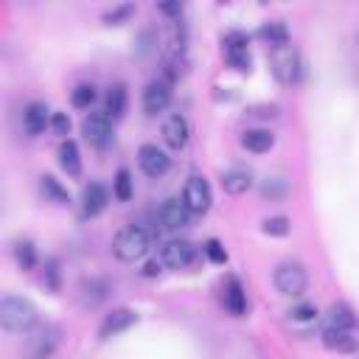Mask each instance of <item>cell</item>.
Instances as JSON below:
<instances>
[{"instance_id": "cell-35", "label": "cell", "mask_w": 359, "mask_h": 359, "mask_svg": "<svg viewBox=\"0 0 359 359\" xmlns=\"http://www.w3.org/2000/svg\"><path fill=\"white\" fill-rule=\"evenodd\" d=\"M50 126H53V132H56V135H67V132H70V118H67L65 112H53Z\"/></svg>"}, {"instance_id": "cell-3", "label": "cell", "mask_w": 359, "mask_h": 359, "mask_svg": "<svg viewBox=\"0 0 359 359\" xmlns=\"http://www.w3.org/2000/svg\"><path fill=\"white\" fill-rule=\"evenodd\" d=\"M272 280H275V289H278L280 294H286V297H297V294H303L306 286H309V275H306L303 264H297V261H283V264H278Z\"/></svg>"}, {"instance_id": "cell-20", "label": "cell", "mask_w": 359, "mask_h": 359, "mask_svg": "<svg viewBox=\"0 0 359 359\" xmlns=\"http://www.w3.org/2000/svg\"><path fill=\"white\" fill-rule=\"evenodd\" d=\"M241 146L247 151H252V154H264V151H269L275 146V135L269 129H247L241 135Z\"/></svg>"}, {"instance_id": "cell-25", "label": "cell", "mask_w": 359, "mask_h": 359, "mask_svg": "<svg viewBox=\"0 0 359 359\" xmlns=\"http://www.w3.org/2000/svg\"><path fill=\"white\" fill-rule=\"evenodd\" d=\"M258 36H261L272 50H275V48L289 45V28H286L283 22H266V25H261Z\"/></svg>"}, {"instance_id": "cell-21", "label": "cell", "mask_w": 359, "mask_h": 359, "mask_svg": "<svg viewBox=\"0 0 359 359\" xmlns=\"http://www.w3.org/2000/svg\"><path fill=\"white\" fill-rule=\"evenodd\" d=\"M224 309L233 317H241L247 311V294H244V289H241V283L236 278H230L227 286H224Z\"/></svg>"}, {"instance_id": "cell-15", "label": "cell", "mask_w": 359, "mask_h": 359, "mask_svg": "<svg viewBox=\"0 0 359 359\" xmlns=\"http://www.w3.org/2000/svg\"><path fill=\"white\" fill-rule=\"evenodd\" d=\"M50 112H48V107L42 104V101H31L28 107H25V112H22V126H25V132L31 135V137H36V135H42L48 126H50Z\"/></svg>"}, {"instance_id": "cell-8", "label": "cell", "mask_w": 359, "mask_h": 359, "mask_svg": "<svg viewBox=\"0 0 359 359\" xmlns=\"http://www.w3.org/2000/svg\"><path fill=\"white\" fill-rule=\"evenodd\" d=\"M171 101V81L168 79H154L143 90V112L146 115H160Z\"/></svg>"}, {"instance_id": "cell-22", "label": "cell", "mask_w": 359, "mask_h": 359, "mask_svg": "<svg viewBox=\"0 0 359 359\" xmlns=\"http://www.w3.org/2000/svg\"><path fill=\"white\" fill-rule=\"evenodd\" d=\"M59 165H62L70 177H76V174L81 171V157H79V146H76V140L65 137V140L59 143Z\"/></svg>"}, {"instance_id": "cell-18", "label": "cell", "mask_w": 359, "mask_h": 359, "mask_svg": "<svg viewBox=\"0 0 359 359\" xmlns=\"http://www.w3.org/2000/svg\"><path fill=\"white\" fill-rule=\"evenodd\" d=\"M320 339L328 351H337V353L356 351V337H353V331H345V328H325Z\"/></svg>"}, {"instance_id": "cell-32", "label": "cell", "mask_w": 359, "mask_h": 359, "mask_svg": "<svg viewBox=\"0 0 359 359\" xmlns=\"http://www.w3.org/2000/svg\"><path fill=\"white\" fill-rule=\"evenodd\" d=\"M135 14V6L132 3H123V6H115V8H109L107 14H104V20L109 22V25H121L123 20H129Z\"/></svg>"}, {"instance_id": "cell-34", "label": "cell", "mask_w": 359, "mask_h": 359, "mask_svg": "<svg viewBox=\"0 0 359 359\" xmlns=\"http://www.w3.org/2000/svg\"><path fill=\"white\" fill-rule=\"evenodd\" d=\"M205 252H208V258H210L213 264H224V261H227V252H224V247H222L216 238H210V241L205 244Z\"/></svg>"}, {"instance_id": "cell-19", "label": "cell", "mask_w": 359, "mask_h": 359, "mask_svg": "<svg viewBox=\"0 0 359 359\" xmlns=\"http://www.w3.org/2000/svg\"><path fill=\"white\" fill-rule=\"evenodd\" d=\"M356 325V314L348 303H334L328 306L325 311V328H345V331H353Z\"/></svg>"}, {"instance_id": "cell-13", "label": "cell", "mask_w": 359, "mask_h": 359, "mask_svg": "<svg viewBox=\"0 0 359 359\" xmlns=\"http://www.w3.org/2000/svg\"><path fill=\"white\" fill-rule=\"evenodd\" d=\"M135 323H137V314H135L132 309H115V311H109V314L101 320V325H98V337H101V339L118 337L121 331H126V328L135 325Z\"/></svg>"}, {"instance_id": "cell-12", "label": "cell", "mask_w": 359, "mask_h": 359, "mask_svg": "<svg viewBox=\"0 0 359 359\" xmlns=\"http://www.w3.org/2000/svg\"><path fill=\"white\" fill-rule=\"evenodd\" d=\"M137 165L146 177H163L168 171V154L163 149H157L154 143H143L140 151H137Z\"/></svg>"}, {"instance_id": "cell-36", "label": "cell", "mask_w": 359, "mask_h": 359, "mask_svg": "<svg viewBox=\"0 0 359 359\" xmlns=\"http://www.w3.org/2000/svg\"><path fill=\"white\" fill-rule=\"evenodd\" d=\"M157 8H160L163 14H168V17H177V20H180V14H182V6H180V3H160Z\"/></svg>"}, {"instance_id": "cell-14", "label": "cell", "mask_w": 359, "mask_h": 359, "mask_svg": "<svg viewBox=\"0 0 359 359\" xmlns=\"http://www.w3.org/2000/svg\"><path fill=\"white\" fill-rule=\"evenodd\" d=\"M188 135H191V126H188L185 115L174 112V115L165 118V123H163V140H165L168 149H182L188 143Z\"/></svg>"}, {"instance_id": "cell-16", "label": "cell", "mask_w": 359, "mask_h": 359, "mask_svg": "<svg viewBox=\"0 0 359 359\" xmlns=\"http://www.w3.org/2000/svg\"><path fill=\"white\" fill-rule=\"evenodd\" d=\"M109 202V194L101 182H90L84 191H81V213L84 216H98Z\"/></svg>"}, {"instance_id": "cell-28", "label": "cell", "mask_w": 359, "mask_h": 359, "mask_svg": "<svg viewBox=\"0 0 359 359\" xmlns=\"http://www.w3.org/2000/svg\"><path fill=\"white\" fill-rule=\"evenodd\" d=\"M112 196L121 199V202L132 199V174H129L126 168H121V171L115 174V180H112Z\"/></svg>"}, {"instance_id": "cell-33", "label": "cell", "mask_w": 359, "mask_h": 359, "mask_svg": "<svg viewBox=\"0 0 359 359\" xmlns=\"http://www.w3.org/2000/svg\"><path fill=\"white\" fill-rule=\"evenodd\" d=\"M264 233L266 236H286L289 233V219L286 216H269L264 222Z\"/></svg>"}, {"instance_id": "cell-17", "label": "cell", "mask_w": 359, "mask_h": 359, "mask_svg": "<svg viewBox=\"0 0 359 359\" xmlns=\"http://www.w3.org/2000/svg\"><path fill=\"white\" fill-rule=\"evenodd\" d=\"M289 325L297 331V334H309L314 325H317V320H320V311L311 306V303H297L294 309H289Z\"/></svg>"}, {"instance_id": "cell-5", "label": "cell", "mask_w": 359, "mask_h": 359, "mask_svg": "<svg viewBox=\"0 0 359 359\" xmlns=\"http://www.w3.org/2000/svg\"><path fill=\"white\" fill-rule=\"evenodd\" d=\"M81 132H84V137H87L90 146L104 149L112 140V118L107 112H90L81 121Z\"/></svg>"}, {"instance_id": "cell-29", "label": "cell", "mask_w": 359, "mask_h": 359, "mask_svg": "<svg viewBox=\"0 0 359 359\" xmlns=\"http://www.w3.org/2000/svg\"><path fill=\"white\" fill-rule=\"evenodd\" d=\"M14 258L20 264V269H34L36 266V250L31 241H17L14 244Z\"/></svg>"}, {"instance_id": "cell-2", "label": "cell", "mask_w": 359, "mask_h": 359, "mask_svg": "<svg viewBox=\"0 0 359 359\" xmlns=\"http://www.w3.org/2000/svg\"><path fill=\"white\" fill-rule=\"evenodd\" d=\"M0 323L6 331H14V334H22L28 328H34L36 323V309L31 300L25 297H14V294H6L0 300Z\"/></svg>"}, {"instance_id": "cell-23", "label": "cell", "mask_w": 359, "mask_h": 359, "mask_svg": "<svg viewBox=\"0 0 359 359\" xmlns=\"http://www.w3.org/2000/svg\"><path fill=\"white\" fill-rule=\"evenodd\" d=\"M104 112H107L112 121H118V118L126 112V87H123V84H112V87L107 90Z\"/></svg>"}, {"instance_id": "cell-24", "label": "cell", "mask_w": 359, "mask_h": 359, "mask_svg": "<svg viewBox=\"0 0 359 359\" xmlns=\"http://www.w3.org/2000/svg\"><path fill=\"white\" fill-rule=\"evenodd\" d=\"M250 185H252V177H250V171H244V168H230V171L222 174V188H224L227 194H233V196L244 194Z\"/></svg>"}, {"instance_id": "cell-27", "label": "cell", "mask_w": 359, "mask_h": 359, "mask_svg": "<svg viewBox=\"0 0 359 359\" xmlns=\"http://www.w3.org/2000/svg\"><path fill=\"white\" fill-rule=\"evenodd\" d=\"M286 191H289V188H286V180H280V177H266V180L261 182V196L269 199V202L283 199Z\"/></svg>"}, {"instance_id": "cell-6", "label": "cell", "mask_w": 359, "mask_h": 359, "mask_svg": "<svg viewBox=\"0 0 359 359\" xmlns=\"http://www.w3.org/2000/svg\"><path fill=\"white\" fill-rule=\"evenodd\" d=\"M188 222H191V210H188L185 202H180V199H165V202L157 208V224H160V230H165V233L182 230V227H188Z\"/></svg>"}, {"instance_id": "cell-11", "label": "cell", "mask_w": 359, "mask_h": 359, "mask_svg": "<svg viewBox=\"0 0 359 359\" xmlns=\"http://www.w3.org/2000/svg\"><path fill=\"white\" fill-rule=\"evenodd\" d=\"M250 39L241 34V31H230L224 36V59L230 67L236 70H247L250 67Z\"/></svg>"}, {"instance_id": "cell-9", "label": "cell", "mask_w": 359, "mask_h": 359, "mask_svg": "<svg viewBox=\"0 0 359 359\" xmlns=\"http://www.w3.org/2000/svg\"><path fill=\"white\" fill-rule=\"evenodd\" d=\"M182 202H185V208H188L191 213H205V210L210 208V202H213V194H210L208 180H202V177H191V180L185 182Z\"/></svg>"}, {"instance_id": "cell-4", "label": "cell", "mask_w": 359, "mask_h": 359, "mask_svg": "<svg viewBox=\"0 0 359 359\" xmlns=\"http://www.w3.org/2000/svg\"><path fill=\"white\" fill-rule=\"evenodd\" d=\"M272 73L280 84H294L300 79V56L292 45L272 50Z\"/></svg>"}, {"instance_id": "cell-7", "label": "cell", "mask_w": 359, "mask_h": 359, "mask_svg": "<svg viewBox=\"0 0 359 359\" xmlns=\"http://www.w3.org/2000/svg\"><path fill=\"white\" fill-rule=\"evenodd\" d=\"M157 261L163 269H182L194 261V244L191 241H168L160 247Z\"/></svg>"}, {"instance_id": "cell-10", "label": "cell", "mask_w": 359, "mask_h": 359, "mask_svg": "<svg viewBox=\"0 0 359 359\" xmlns=\"http://www.w3.org/2000/svg\"><path fill=\"white\" fill-rule=\"evenodd\" d=\"M56 345H59V328L56 325H42L28 339V359H50Z\"/></svg>"}, {"instance_id": "cell-26", "label": "cell", "mask_w": 359, "mask_h": 359, "mask_svg": "<svg viewBox=\"0 0 359 359\" xmlns=\"http://www.w3.org/2000/svg\"><path fill=\"white\" fill-rule=\"evenodd\" d=\"M107 292H109V286L104 280H98V278H90V280L81 283V300H84V306H98L107 297Z\"/></svg>"}, {"instance_id": "cell-30", "label": "cell", "mask_w": 359, "mask_h": 359, "mask_svg": "<svg viewBox=\"0 0 359 359\" xmlns=\"http://www.w3.org/2000/svg\"><path fill=\"white\" fill-rule=\"evenodd\" d=\"M39 191H42L45 199H50V202H59V205L67 202V191H65L53 177H42V180H39Z\"/></svg>"}, {"instance_id": "cell-1", "label": "cell", "mask_w": 359, "mask_h": 359, "mask_svg": "<svg viewBox=\"0 0 359 359\" xmlns=\"http://www.w3.org/2000/svg\"><path fill=\"white\" fill-rule=\"evenodd\" d=\"M149 247H151V233L143 224H129L118 230V236L112 238V252L121 261H137L149 252Z\"/></svg>"}, {"instance_id": "cell-31", "label": "cell", "mask_w": 359, "mask_h": 359, "mask_svg": "<svg viewBox=\"0 0 359 359\" xmlns=\"http://www.w3.org/2000/svg\"><path fill=\"white\" fill-rule=\"evenodd\" d=\"M70 101H73V107H79V109L93 107V101H95V87H93V84H79V87L70 93Z\"/></svg>"}]
</instances>
